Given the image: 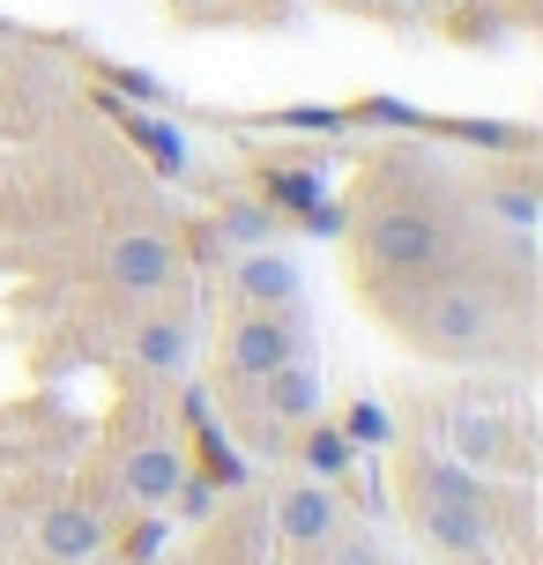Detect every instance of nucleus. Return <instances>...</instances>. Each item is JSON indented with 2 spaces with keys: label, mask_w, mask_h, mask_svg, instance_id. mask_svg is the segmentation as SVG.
Listing matches in <instances>:
<instances>
[{
  "label": "nucleus",
  "mask_w": 543,
  "mask_h": 565,
  "mask_svg": "<svg viewBox=\"0 0 543 565\" xmlns=\"http://www.w3.org/2000/svg\"><path fill=\"white\" fill-rule=\"evenodd\" d=\"M298 260L276 246H246L231 254V306H298Z\"/></svg>",
  "instance_id": "5"
},
{
  "label": "nucleus",
  "mask_w": 543,
  "mask_h": 565,
  "mask_svg": "<svg viewBox=\"0 0 543 565\" xmlns=\"http://www.w3.org/2000/svg\"><path fill=\"white\" fill-rule=\"evenodd\" d=\"M343 439L350 447H395V424H387V409H372V402H350Z\"/></svg>",
  "instance_id": "14"
},
{
  "label": "nucleus",
  "mask_w": 543,
  "mask_h": 565,
  "mask_svg": "<svg viewBox=\"0 0 543 565\" xmlns=\"http://www.w3.org/2000/svg\"><path fill=\"white\" fill-rule=\"evenodd\" d=\"M254 387H260V409H268L276 431H298V424L320 417V372H313V358H290V365H276L268 380H254Z\"/></svg>",
  "instance_id": "10"
},
{
  "label": "nucleus",
  "mask_w": 543,
  "mask_h": 565,
  "mask_svg": "<svg viewBox=\"0 0 543 565\" xmlns=\"http://www.w3.org/2000/svg\"><path fill=\"white\" fill-rule=\"evenodd\" d=\"M127 358L142 372H157V380H187V365H194V320L187 312H149L142 328L127 335Z\"/></svg>",
  "instance_id": "7"
},
{
  "label": "nucleus",
  "mask_w": 543,
  "mask_h": 565,
  "mask_svg": "<svg viewBox=\"0 0 543 565\" xmlns=\"http://www.w3.org/2000/svg\"><path fill=\"white\" fill-rule=\"evenodd\" d=\"M224 231H231L238 254H246V246H268V238H276V209H268V201H238L224 216Z\"/></svg>",
  "instance_id": "13"
},
{
  "label": "nucleus",
  "mask_w": 543,
  "mask_h": 565,
  "mask_svg": "<svg viewBox=\"0 0 543 565\" xmlns=\"http://www.w3.org/2000/svg\"><path fill=\"white\" fill-rule=\"evenodd\" d=\"M290 358H313V320L298 306H231L224 380H268Z\"/></svg>",
  "instance_id": "3"
},
{
  "label": "nucleus",
  "mask_w": 543,
  "mask_h": 565,
  "mask_svg": "<svg viewBox=\"0 0 543 565\" xmlns=\"http://www.w3.org/2000/svg\"><path fill=\"white\" fill-rule=\"evenodd\" d=\"M320 551H328V565H387V551H380V543H372L365 529H350V536L336 529V536L320 543Z\"/></svg>",
  "instance_id": "15"
},
{
  "label": "nucleus",
  "mask_w": 543,
  "mask_h": 565,
  "mask_svg": "<svg viewBox=\"0 0 543 565\" xmlns=\"http://www.w3.org/2000/svg\"><path fill=\"white\" fill-rule=\"evenodd\" d=\"M298 461H306V477H313V483H336V477H350L358 447L343 439V424H336V417H313V424H298Z\"/></svg>",
  "instance_id": "11"
},
{
  "label": "nucleus",
  "mask_w": 543,
  "mask_h": 565,
  "mask_svg": "<svg viewBox=\"0 0 543 565\" xmlns=\"http://www.w3.org/2000/svg\"><path fill=\"white\" fill-rule=\"evenodd\" d=\"M179 477H187V454H179L172 439H135L127 461H119V483H127L135 507H172Z\"/></svg>",
  "instance_id": "8"
},
{
  "label": "nucleus",
  "mask_w": 543,
  "mask_h": 565,
  "mask_svg": "<svg viewBox=\"0 0 543 565\" xmlns=\"http://www.w3.org/2000/svg\"><path fill=\"white\" fill-rule=\"evenodd\" d=\"M172 513H187V521H209V513H216V483L194 477V461H187V477H179V491H172Z\"/></svg>",
  "instance_id": "16"
},
{
  "label": "nucleus",
  "mask_w": 543,
  "mask_h": 565,
  "mask_svg": "<svg viewBox=\"0 0 543 565\" xmlns=\"http://www.w3.org/2000/svg\"><path fill=\"white\" fill-rule=\"evenodd\" d=\"M372 306L395 320V335L409 350H425L439 365H499L521 335V312L507 298L477 290L455 268H432L409 282H372Z\"/></svg>",
  "instance_id": "1"
},
{
  "label": "nucleus",
  "mask_w": 543,
  "mask_h": 565,
  "mask_svg": "<svg viewBox=\"0 0 543 565\" xmlns=\"http://www.w3.org/2000/svg\"><path fill=\"white\" fill-rule=\"evenodd\" d=\"M343 529V499H336V483H290L284 499H276V536L298 543V551H320V543Z\"/></svg>",
  "instance_id": "6"
},
{
  "label": "nucleus",
  "mask_w": 543,
  "mask_h": 565,
  "mask_svg": "<svg viewBox=\"0 0 543 565\" xmlns=\"http://www.w3.org/2000/svg\"><path fill=\"white\" fill-rule=\"evenodd\" d=\"M358 290L372 282H409V276H432L461 254V209L447 201L439 179L425 171H387L380 194L358 209Z\"/></svg>",
  "instance_id": "2"
},
{
  "label": "nucleus",
  "mask_w": 543,
  "mask_h": 565,
  "mask_svg": "<svg viewBox=\"0 0 543 565\" xmlns=\"http://www.w3.org/2000/svg\"><path fill=\"white\" fill-rule=\"evenodd\" d=\"M38 551L53 565H83L105 551V521H97V507H75V499H60V507L38 513Z\"/></svg>",
  "instance_id": "9"
},
{
  "label": "nucleus",
  "mask_w": 543,
  "mask_h": 565,
  "mask_svg": "<svg viewBox=\"0 0 543 565\" xmlns=\"http://www.w3.org/2000/svg\"><path fill=\"white\" fill-rule=\"evenodd\" d=\"M119 127H127V141H142V157L164 179H187V135H179L172 119H149V113H119Z\"/></svg>",
  "instance_id": "12"
},
{
  "label": "nucleus",
  "mask_w": 543,
  "mask_h": 565,
  "mask_svg": "<svg viewBox=\"0 0 543 565\" xmlns=\"http://www.w3.org/2000/svg\"><path fill=\"white\" fill-rule=\"evenodd\" d=\"M179 246L164 238V231H119L113 246H105V276H113V290H127V298H164L179 282Z\"/></svg>",
  "instance_id": "4"
}]
</instances>
